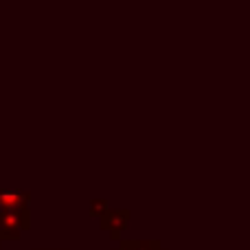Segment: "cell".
Returning a JSON list of instances; mask_svg holds the SVG:
<instances>
[{
	"label": "cell",
	"instance_id": "cell-3",
	"mask_svg": "<svg viewBox=\"0 0 250 250\" xmlns=\"http://www.w3.org/2000/svg\"><path fill=\"white\" fill-rule=\"evenodd\" d=\"M29 191L0 189V211H29Z\"/></svg>",
	"mask_w": 250,
	"mask_h": 250
},
{
	"label": "cell",
	"instance_id": "cell-1",
	"mask_svg": "<svg viewBox=\"0 0 250 250\" xmlns=\"http://www.w3.org/2000/svg\"><path fill=\"white\" fill-rule=\"evenodd\" d=\"M29 226V211H0V242L2 239H20Z\"/></svg>",
	"mask_w": 250,
	"mask_h": 250
},
{
	"label": "cell",
	"instance_id": "cell-2",
	"mask_svg": "<svg viewBox=\"0 0 250 250\" xmlns=\"http://www.w3.org/2000/svg\"><path fill=\"white\" fill-rule=\"evenodd\" d=\"M129 217H132V213H129L127 208H108V211L99 217L101 229H105L110 233V237H112L114 242H119V239H121V233L129 224Z\"/></svg>",
	"mask_w": 250,
	"mask_h": 250
},
{
	"label": "cell",
	"instance_id": "cell-7",
	"mask_svg": "<svg viewBox=\"0 0 250 250\" xmlns=\"http://www.w3.org/2000/svg\"><path fill=\"white\" fill-rule=\"evenodd\" d=\"M0 250H2V242H0Z\"/></svg>",
	"mask_w": 250,
	"mask_h": 250
},
{
	"label": "cell",
	"instance_id": "cell-4",
	"mask_svg": "<svg viewBox=\"0 0 250 250\" xmlns=\"http://www.w3.org/2000/svg\"><path fill=\"white\" fill-rule=\"evenodd\" d=\"M108 200H104V198H95V200H90V215H97V217H101L105 211H108Z\"/></svg>",
	"mask_w": 250,
	"mask_h": 250
},
{
	"label": "cell",
	"instance_id": "cell-6",
	"mask_svg": "<svg viewBox=\"0 0 250 250\" xmlns=\"http://www.w3.org/2000/svg\"><path fill=\"white\" fill-rule=\"evenodd\" d=\"M33 250H68V248H33Z\"/></svg>",
	"mask_w": 250,
	"mask_h": 250
},
{
	"label": "cell",
	"instance_id": "cell-5",
	"mask_svg": "<svg viewBox=\"0 0 250 250\" xmlns=\"http://www.w3.org/2000/svg\"><path fill=\"white\" fill-rule=\"evenodd\" d=\"M112 250H132L127 246V239H119V246H114Z\"/></svg>",
	"mask_w": 250,
	"mask_h": 250
}]
</instances>
